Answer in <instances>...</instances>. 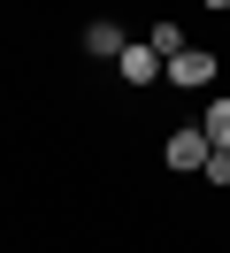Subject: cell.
Instances as JSON below:
<instances>
[{
  "label": "cell",
  "mask_w": 230,
  "mask_h": 253,
  "mask_svg": "<svg viewBox=\"0 0 230 253\" xmlns=\"http://www.w3.org/2000/svg\"><path fill=\"white\" fill-rule=\"evenodd\" d=\"M207 154H215V146H207V130H169V146H161V161H169V169H177V176H192V169H207Z\"/></svg>",
  "instance_id": "obj_1"
},
{
  "label": "cell",
  "mask_w": 230,
  "mask_h": 253,
  "mask_svg": "<svg viewBox=\"0 0 230 253\" xmlns=\"http://www.w3.org/2000/svg\"><path fill=\"white\" fill-rule=\"evenodd\" d=\"M161 77H169V84H184V92H199V84H215V54H199V46H184L177 62L161 69Z\"/></svg>",
  "instance_id": "obj_2"
},
{
  "label": "cell",
  "mask_w": 230,
  "mask_h": 253,
  "mask_svg": "<svg viewBox=\"0 0 230 253\" xmlns=\"http://www.w3.org/2000/svg\"><path fill=\"white\" fill-rule=\"evenodd\" d=\"M115 69H123V84H153V69H161V54H153L146 39H131V46L115 54Z\"/></svg>",
  "instance_id": "obj_3"
},
{
  "label": "cell",
  "mask_w": 230,
  "mask_h": 253,
  "mask_svg": "<svg viewBox=\"0 0 230 253\" xmlns=\"http://www.w3.org/2000/svg\"><path fill=\"white\" fill-rule=\"evenodd\" d=\"M123 46H131V39H123V31H115L107 16H92V23H85V54H92V62H115Z\"/></svg>",
  "instance_id": "obj_4"
},
{
  "label": "cell",
  "mask_w": 230,
  "mask_h": 253,
  "mask_svg": "<svg viewBox=\"0 0 230 253\" xmlns=\"http://www.w3.org/2000/svg\"><path fill=\"white\" fill-rule=\"evenodd\" d=\"M146 46L161 54V69H169V62L184 54V23H169V16H161V23H153V39H146Z\"/></svg>",
  "instance_id": "obj_5"
},
{
  "label": "cell",
  "mask_w": 230,
  "mask_h": 253,
  "mask_svg": "<svg viewBox=\"0 0 230 253\" xmlns=\"http://www.w3.org/2000/svg\"><path fill=\"white\" fill-rule=\"evenodd\" d=\"M199 130H207V146H215V154H230V100H215Z\"/></svg>",
  "instance_id": "obj_6"
},
{
  "label": "cell",
  "mask_w": 230,
  "mask_h": 253,
  "mask_svg": "<svg viewBox=\"0 0 230 253\" xmlns=\"http://www.w3.org/2000/svg\"><path fill=\"white\" fill-rule=\"evenodd\" d=\"M207 8H230V0H207Z\"/></svg>",
  "instance_id": "obj_7"
}]
</instances>
